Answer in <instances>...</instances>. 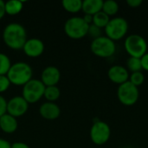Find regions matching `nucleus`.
I'll use <instances>...</instances> for the list:
<instances>
[{
  "label": "nucleus",
  "instance_id": "1",
  "mask_svg": "<svg viewBox=\"0 0 148 148\" xmlns=\"http://www.w3.org/2000/svg\"><path fill=\"white\" fill-rule=\"evenodd\" d=\"M3 40L5 45L11 49H23L24 43L28 40L26 29L19 23H9L3 29Z\"/></svg>",
  "mask_w": 148,
  "mask_h": 148
},
{
  "label": "nucleus",
  "instance_id": "2",
  "mask_svg": "<svg viewBox=\"0 0 148 148\" xmlns=\"http://www.w3.org/2000/svg\"><path fill=\"white\" fill-rule=\"evenodd\" d=\"M33 71L31 67L24 62H17L11 65L6 75L10 84L15 86H24L32 79Z\"/></svg>",
  "mask_w": 148,
  "mask_h": 148
},
{
  "label": "nucleus",
  "instance_id": "3",
  "mask_svg": "<svg viewBox=\"0 0 148 148\" xmlns=\"http://www.w3.org/2000/svg\"><path fill=\"white\" fill-rule=\"evenodd\" d=\"M89 25L82 16H72L64 24V32L71 39H82L88 35Z\"/></svg>",
  "mask_w": 148,
  "mask_h": 148
},
{
  "label": "nucleus",
  "instance_id": "4",
  "mask_svg": "<svg viewBox=\"0 0 148 148\" xmlns=\"http://www.w3.org/2000/svg\"><path fill=\"white\" fill-rule=\"evenodd\" d=\"M147 47L146 39L138 34L129 35L124 42V48L130 57L141 58L147 53Z\"/></svg>",
  "mask_w": 148,
  "mask_h": 148
},
{
  "label": "nucleus",
  "instance_id": "5",
  "mask_svg": "<svg viewBox=\"0 0 148 148\" xmlns=\"http://www.w3.org/2000/svg\"><path fill=\"white\" fill-rule=\"evenodd\" d=\"M90 49L92 53L98 57L108 58L115 53L116 45L113 40L109 39L106 36H101L92 41Z\"/></svg>",
  "mask_w": 148,
  "mask_h": 148
},
{
  "label": "nucleus",
  "instance_id": "6",
  "mask_svg": "<svg viewBox=\"0 0 148 148\" xmlns=\"http://www.w3.org/2000/svg\"><path fill=\"white\" fill-rule=\"evenodd\" d=\"M104 30L107 37L113 40L114 42L118 41L127 35L128 31V23L123 17H114L110 19Z\"/></svg>",
  "mask_w": 148,
  "mask_h": 148
},
{
  "label": "nucleus",
  "instance_id": "7",
  "mask_svg": "<svg viewBox=\"0 0 148 148\" xmlns=\"http://www.w3.org/2000/svg\"><path fill=\"white\" fill-rule=\"evenodd\" d=\"M45 88L41 80L31 79L23 86L22 96L29 104L36 103L43 96Z\"/></svg>",
  "mask_w": 148,
  "mask_h": 148
},
{
  "label": "nucleus",
  "instance_id": "8",
  "mask_svg": "<svg viewBox=\"0 0 148 148\" xmlns=\"http://www.w3.org/2000/svg\"><path fill=\"white\" fill-rule=\"evenodd\" d=\"M117 97L120 102L125 106H134L139 100V88L133 85L129 81L119 85L117 90Z\"/></svg>",
  "mask_w": 148,
  "mask_h": 148
},
{
  "label": "nucleus",
  "instance_id": "9",
  "mask_svg": "<svg viewBox=\"0 0 148 148\" xmlns=\"http://www.w3.org/2000/svg\"><path fill=\"white\" fill-rule=\"evenodd\" d=\"M111 135V129L108 123L97 120L94 122L90 128V139L92 142L97 146L106 144Z\"/></svg>",
  "mask_w": 148,
  "mask_h": 148
},
{
  "label": "nucleus",
  "instance_id": "10",
  "mask_svg": "<svg viewBox=\"0 0 148 148\" xmlns=\"http://www.w3.org/2000/svg\"><path fill=\"white\" fill-rule=\"evenodd\" d=\"M29 103L23 96H14L7 101V114L16 118L21 117L27 113Z\"/></svg>",
  "mask_w": 148,
  "mask_h": 148
},
{
  "label": "nucleus",
  "instance_id": "11",
  "mask_svg": "<svg viewBox=\"0 0 148 148\" xmlns=\"http://www.w3.org/2000/svg\"><path fill=\"white\" fill-rule=\"evenodd\" d=\"M23 53L31 58H36L42 55L44 51V43L38 38H30L26 41L23 47Z\"/></svg>",
  "mask_w": 148,
  "mask_h": 148
},
{
  "label": "nucleus",
  "instance_id": "12",
  "mask_svg": "<svg viewBox=\"0 0 148 148\" xmlns=\"http://www.w3.org/2000/svg\"><path fill=\"white\" fill-rule=\"evenodd\" d=\"M129 72L127 68L121 65H114L108 71L109 80L116 84L121 85L129 80Z\"/></svg>",
  "mask_w": 148,
  "mask_h": 148
},
{
  "label": "nucleus",
  "instance_id": "13",
  "mask_svg": "<svg viewBox=\"0 0 148 148\" xmlns=\"http://www.w3.org/2000/svg\"><path fill=\"white\" fill-rule=\"evenodd\" d=\"M61 79L60 70L55 66L46 67L41 75V82L45 87L56 86Z\"/></svg>",
  "mask_w": 148,
  "mask_h": 148
},
{
  "label": "nucleus",
  "instance_id": "14",
  "mask_svg": "<svg viewBox=\"0 0 148 148\" xmlns=\"http://www.w3.org/2000/svg\"><path fill=\"white\" fill-rule=\"evenodd\" d=\"M40 115L48 121L56 120L61 114V109L57 104L55 102H44L39 108Z\"/></svg>",
  "mask_w": 148,
  "mask_h": 148
},
{
  "label": "nucleus",
  "instance_id": "15",
  "mask_svg": "<svg viewBox=\"0 0 148 148\" xmlns=\"http://www.w3.org/2000/svg\"><path fill=\"white\" fill-rule=\"evenodd\" d=\"M17 121L15 117L9 114H4L0 117V129L8 134H13L17 129Z\"/></svg>",
  "mask_w": 148,
  "mask_h": 148
},
{
  "label": "nucleus",
  "instance_id": "16",
  "mask_svg": "<svg viewBox=\"0 0 148 148\" xmlns=\"http://www.w3.org/2000/svg\"><path fill=\"white\" fill-rule=\"evenodd\" d=\"M102 0H84L82 1V10L86 15L94 16L102 10Z\"/></svg>",
  "mask_w": 148,
  "mask_h": 148
},
{
  "label": "nucleus",
  "instance_id": "17",
  "mask_svg": "<svg viewBox=\"0 0 148 148\" xmlns=\"http://www.w3.org/2000/svg\"><path fill=\"white\" fill-rule=\"evenodd\" d=\"M23 7V2L18 0H10L5 2L4 9L5 14L10 16H16L19 14Z\"/></svg>",
  "mask_w": 148,
  "mask_h": 148
},
{
  "label": "nucleus",
  "instance_id": "18",
  "mask_svg": "<svg viewBox=\"0 0 148 148\" xmlns=\"http://www.w3.org/2000/svg\"><path fill=\"white\" fill-rule=\"evenodd\" d=\"M63 9L69 13H77L82 10V0H63L62 2Z\"/></svg>",
  "mask_w": 148,
  "mask_h": 148
},
{
  "label": "nucleus",
  "instance_id": "19",
  "mask_svg": "<svg viewBox=\"0 0 148 148\" xmlns=\"http://www.w3.org/2000/svg\"><path fill=\"white\" fill-rule=\"evenodd\" d=\"M61 95V91L57 86H50L46 87L43 94V97L49 101V102H55L59 99Z\"/></svg>",
  "mask_w": 148,
  "mask_h": 148
},
{
  "label": "nucleus",
  "instance_id": "20",
  "mask_svg": "<svg viewBox=\"0 0 148 148\" xmlns=\"http://www.w3.org/2000/svg\"><path fill=\"white\" fill-rule=\"evenodd\" d=\"M102 11L107 14L109 17L116 15L119 11V4L117 2L114 0H107L103 1L102 4Z\"/></svg>",
  "mask_w": 148,
  "mask_h": 148
},
{
  "label": "nucleus",
  "instance_id": "21",
  "mask_svg": "<svg viewBox=\"0 0 148 148\" xmlns=\"http://www.w3.org/2000/svg\"><path fill=\"white\" fill-rule=\"evenodd\" d=\"M109 21H110V17L101 10L93 16L92 24L97 26L100 29H105V27L108 25Z\"/></svg>",
  "mask_w": 148,
  "mask_h": 148
},
{
  "label": "nucleus",
  "instance_id": "22",
  "mask_svg": "<svg viewBox=\"0 0 148 148\" xmlns=\"http://www.w3.org/2000/svg\"><path fill=\"white\" fill-rule=\"evenodd\" d=\"M127 70L131 71L132 73L140 72L142 70V65H141L140 58L129 57L127 61Z\"/></svg>",
  "mask_w": 148,
  "mask_h": 148
},
{
  "label": "nucleus",
  "instance_id": "23",
  "mask_svg": "<svg viewBox=\"0 0 148 148\" xmlns=\"http://www.w3.org/2000/svg\"><path fill=\"white\" fill-rule=\"evenodd\" d=\"M11 65L9 56L3 53H0V75H6Z\"/></svg>",
  "mask_w": 148,
  "mask_h": 148
},
{
  "label": "nucleus",
  "instance_id": "24",
  "mask_svg": "<svg viewBox=\"0 0 148 148\" xmlns=\"http://www.w3.org/2000/svg\"><path fill=\"white\" fill-rule=\"evenodd\" d=\"M133 85L136 86L137 88H139L140 86H141L144 83L145 81V76L144 74L142 73V71L140 72H134L132 73L129 75V80H128Z\"/></svg>",
  "mask_w": 148,
  "mask_h": 148
},
{
  "label": "nucleus",
  "instance_id": "25",
  "mask_svg": "<svg viewBox=\"0 0 148 148\" xmlns=\"http://www.w3.org/2000/svg\"><path fill=\"white\" fill-rule=\"evenodd\" d=\"M88 35H89L90 36H92L94 39L101 36V29L98 28L97 26L94 25V24H90L88 27Z\"/></svg>",
  "mask_w": 148,
  "mask_h": 148
},
{
  "label": "nucleus",
  "instance_id": "26",
  "mask_svg": "<svg viewBox=\"0 0 148 148\" xmlns=\"http://www.w3.org/2000/svg\"><path fill=\"white\" fill-rule=\"evenodd\" d=\"M10 86V82L7 75H0V95L8 90Z\"/></svg>",
  "mask_w": 148,
  "mask_h": 148
},
{
  "label": "nucleus",
  "instance_id": "27",
  "mask_svg": "<svg viewBox=\"0 0 148 148\" xmlns=\"http://www.w3.org/2000/svg\"><path fill=\"white\" fill-rule=\"evenodd\" d=\"M7 113V101L0 95V117Z\"/></svg>",
  "mask_w": 148,
  "mask_h": 148
},
{
  "label": "nucleus",
  "instance_id": "28",
  "mask_svg": "<svg viewBox=\"0 0 148 148\" xmlns=\"http://www.w3.org/2000/svg\"><path fill=\"white\" fill-rule=\"evenodd\" d=\"M127 3L131 8H138L142 4V0H127Z\"/></svg>",
  "mask_w": 148,
  "mask_h": 148
},
{
  "label": "nucleus",
  "instance_id": "29",
  "mask_svg": "<svg viewBox=\"0 0 148 148\" xmlns=\"http://www.w3.org/2000/svg\"><path fill=\"white\" fill-rule=\"evenodd\" d=\"M141 65H142V69L146 70L148 72V53L145 54L141 58Z\"/></svg>",
  "mask_w": 148,
  "mask_h": 148
},
{
  "label": "nucleus",
  "instance_id": "30",
  "mask_svg": "<svg viewBox=\"0 0 148 148\" xmlns=\"http://www.w3.org/2000/svg\"><path fill=\"white\" fill-rule=\"evenodd\" d=\"M11 148H29V147L23 142H15L11 144Z\"/></svg>",
  "mask_w": 148,
  "mask_h": 148
},
{
  "label": "nucleus",
  "instance_id": "31",
  "mask_svg": "<svg viewBox=\"0 0 148 148\" xmlns=\"http://www.w3.org/2000/svg\"><path fill=\"white\" fill-rule=\"evenodd\" d=\"M0 148H11V144L6 140L0 138Z\"/></svg>",
  "mask_w": 148,
  "mask_h": 148
},
{
  "label": "nucleus",
  "instance_id": "32",
  "mask_svg": "<svg viewBox=\"0 0 148 148\" xmlns=\"http://www.w3.org/2000/svg\"><path fill=\"white\" fill-rule=\"evenodd\" d=\"M4 3H5V2H3V0H0V20H1V19L3 17V16L5 15Z\"/></svg>",
  "mask_w": 148,
  "mask_h": 148
},
{
  "label": "nucleus",
  "instance_id": "33",
  "mask_svg": "<svg viewBox=\"0 0 148 148\" xmlns=\"http://www.w3.org/2000/svg\"><path fill=\"white\" fill-rule=\"evenodd\" d=\"M82 18H83V20L88 24V25H90V24H92V23H93V16H90V15H84L83 16H82Z\"/></svg>",
  "mask_w": 148,
  "mask_h": 148
},
{
  "label": "nucleus",
  "instance_id": "34",
  "mask_svg": "<svg viewBox=\"0 0 148 148\" xmlns=\"http://www.w3.org/2000/svg\"><path fill=\"white\" fill-rule=\"evenodd\" d=\"M126 148H131V147H126Z\"/></svg>",
  "mask_w": 148,
  "mask_h": 148
}]
</instances>
